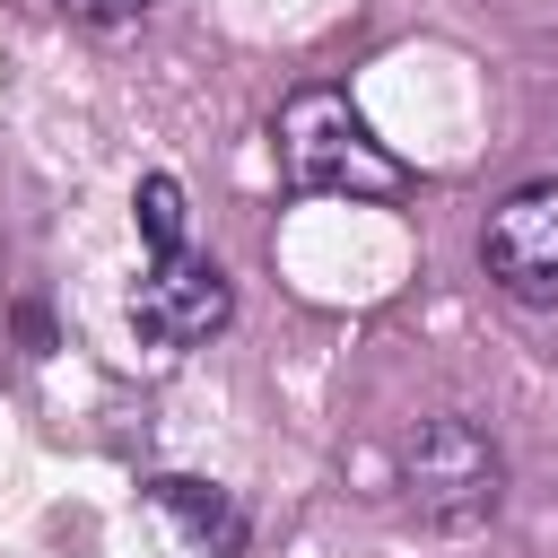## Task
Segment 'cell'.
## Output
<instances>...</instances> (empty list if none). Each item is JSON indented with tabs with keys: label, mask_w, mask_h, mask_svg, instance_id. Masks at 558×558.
<instances>
[{
	"label": "cell",
	"mask_w": 558,
	"mask_h": 558,
	"mask_svg": "<svg viewBox=\"0 0 558 558\" xmlns=\"http://www.w3.org/2000/svg\"><path fill=\"white\" fill-rule=\"evenodd\" d=\"M270 157H279V183L296 201H366V209H401L418 192V166L392 157L375 140V122L357 113V96L340 78H305L279 96L270 113Z\"/></svg>",
	"instance_id": "1"
},
{
	"label": "cell",
	"mask_w": 558,
	"mask_h": 558,
	"mask_svg": "<svg viewBox=\"0 0 558 558\" xmlns=\"http://www.w3.org/2000/svg\"><path fill=\"white\" fill-rule=\"evenodd\" d=\"M392 488H401V506L427 532H480L506 506V453H497V436L471 410H436V418H418L401 436Z\"/></svg>",
	"instance_id": "2"
},
{
	"label": "cell",
	"mask_w": 558,
	"mask_h": 558,
	"mask_svg": "<svg viewBox=\"0 0 558 558\" xmlns=\"http://www.w3.org/2000/svg\"><path fill=\"white\" fill-rule=\"evenodd\" d=\"M235 323V279L209 253H148V270L131 279V331L148 349H201Z\"/></svg>",
	"instance_id": "3"
},
{
	"label": "cell",
	"mask_w": 558,
	"mask_h": 558,
	"mask_svg": "<svg viewBox=\"0 0 558 558\" xmlns=\"http://www.w3.org/2000/svg\"><path fill=\"white\" fill-rule=\"evenodd\" d=\"M480 270L514 305H558V174L514 183L480 227Z\"/></svg>",
	"instance_id": "4"
},
{
	"label": "cell",
	"mask_w": 558,
	"mask_h": 558,
	"mask_svg": "<svg viewBox=\"0 0 558 558\" xmlns=\"http://www.w3.org/2000/svg\"><path fill=\"white\" fill-rule=\"evenodd\" d=\"M148 506L183 532V549H192V558H244V541H253V514H244L227 488H209V480L157 471V480H148Z\"/></svg>",
	"instance_id": "5"
},
{
	"label": "cell",
	"mask_w": 558,
	"mask_h": 558,
	"mask_svg": "<svg viewBox=\"0 0 558 558\" xmlns=\"http://www.w3.org/2000/svg\"><path fill=\"white\" fill-rule=\"evenodd\" d=\"M131 218H140V244L148 253H183V183L174 174H140Z\"/></svg>",
	"instance_id": "6"
},
{
	"label": "cell",
	"mask_w": 558,
	"mask_h": 558,
	"mask_svg": "<svg viewBox=\"0 0 558 558\" xmlns=\"http://www.w3.org/2000/svg\"><path fill=\"white\" fill-rule=\"evenodd\" d=\"M157 0H61V17H78V26H140Z\"/></svg>",
	"instance_id": "7"
}]
</instances>
